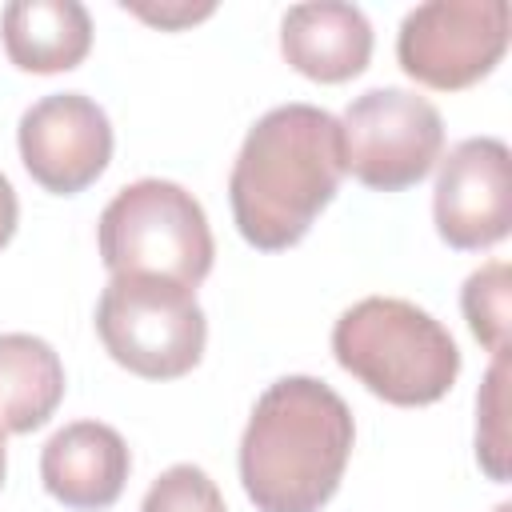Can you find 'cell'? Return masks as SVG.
Wrapping results in <instances>:
<instances>
[{"instance_id":"52a82bcc","label":"cell","mask_w":512,"mask_h":512,"mask_svg":"<svg viewBox=\"0 0 512 512\" xmlns=\"http://www.w3.org/2000/svg\"><path fill=\"white\" fill-rule=\"evenodd\" d=\"M508 48V0H428L396 32L400 68L440 92L484 80Z\"/></svg>"},{"instance_id":"7a4b0ae2","label":"cell","mask_w":512,"mask_h":512,"mask_svg":"<svg viewBox=\"0 0 512 512\" xmlns=\"http://www.w3.org/2000/svg\"><path fill=\"white\" fill-rule=\"evenodd\" d=\"M352 408L316 376L268 384L240 436V484L256 512H320L348 468Z\"/></svg>"},{"instance_id":"3957f363","label":"cell","mask_w":512,"mask_h":512,"mask_svg":"<svg viewBox=\"0 0 512 512\" xmlns=\"http://www.w3.org/2000/svg\"><path fill=\"white\" fill-rule=\"evenodd\" d=\"M332 352L372 396L400 408L436 404L460 376L452 332L400 296H368L352 304L332 328Z\"/></svg>"},{"instance_id":"6da1fadb","label":"cell","mask_w":512,"mask_h":512,"mask_svg":"<svg viewBox=\"0 0 512 512\" xmlns=\"http://www.w3.org/2000/svg\"><path fill=\"white\" fill-rule=\"evenodd\" d=\"M344 180L340 120L316 104H280L264 112L232 164L228 200L240 236L260 252H284L304 240Z\"/></svg>"},{"instance_id":"9c48e42d","label":"cell","mask_w":512,"mask_h":512,"mask_svg":"<svg viewBox=\"0 0 512 512\" xmlns=\"http://www.w3.org/2000/svg\"><path fill=\"white\" fill-rule=\"evenodd\" d=\"M28 176L56 196H76L112 160V124L84 92H52L36 100L16 128Z\"/></svg>"},{"instance_id":"7c38bea8","label":"cell","mask_w":512,"mask_h":512,"mask_svg":"<svg viewBox=\"0 0 512 512\" xmlns=\"http://www.w3.org/2000/svg\"><path fill=\"white\" fill-rule=\"evenodd\" d=\"M4 52L24 72H68L92 48V16L76 0H12L0 12Z\"/></svg>"},{"instance_id":"5b68a950","label":"cell","mask_w":512,"mask_h":512,"mask_svg":"<svg viewBox=\"0 0 512 512\" xmlns=\"http://www.w3.org/2000/svg\"><path fill=\"white\" fill-rule=\"evenodd\" d=\"M96 332L120 368L144 380H176L200 364L208 320L196 292L176 280L112 276L96 304Z\"/></svg>"},{"instance_id":"8992f818","label":"cell","mask_w":512,"mask_h":512,"mask_svg":"<svg viewBox=\"0 0 512 512\" xmlns=\"http://www.w3.org/2000/svg\"><path fill=\"white\" fill-rule=\"evenodd\" d=\"M344 172L364 188L400 192L420 184L444 148V120L432 100L408 88H368L340 120Z\"/></svg>"},{"instance_id":"277c9868","label":"cell","mask_w":512,"mask_h":512,"mask_svg":"<svg viewBox=\"0 0 512 512\" xmlns=\"http://www.w3.org/2000/svg\"><path fill=\"white\" fill-rule=\"evenodd\" d=\"M100 260L112 276H164L196 292L212 272V228L200 200L172 180L124 184L96 224Z\"/></svg>"},{"instance_id":"d6986e66","label":"cell","mask_w":512,"mask_h":512,"mask_svg":"<svg viewBox=\"0 0 512 512\" xmlns=\"http://www.w3.org/2000/svg\"><path fill=\"white\" fill-rule=\"evenodd\" d=\"M0 484H4V432H0Z\"/></svg>"},{"instance_id":"ba28073f","label":"cell","mask_w":512,"mask_h":512,"mask_svg":"<svg viewBox=\"0 0 512 512\" xmlns=\"http://www.w3.org/2000/svg\"><path fill=\"white\" fill-rule=\"evenodd\" d=\"M432 220L448 248L480 252L512 228V156L496 136L460 140L436 172Z\"/></svg>"},{"instance_id":"30bf717a","label":"cell","mask_w":512,"mask_h":512,"mask_svg":"<svg viewBox=\"0 0 512 512\" xmlns=\"http://www.w3.org/2000/svg\"><path fill=\"white\" fill-rule=\"evenodd\" d=\"M132 472L124 436L100 420L64 424L40 452V480L72 512H104L120 500Z\"/></svg>"},{"instance_id":"e0dca14e","label":"cell","mask_w":512,"mask_h":512,"mask_svg":"<svg viewBox=\"0 0 512 512\" xmlns=\"http://www.w3.org/2000/svg\"><path fill=\"white\" fill-rule=\"evenodd\" d=\"M128 12H136L140 20L148 24H160V28H184V24H196L204 16H212V4H160V8H148V4H124Z\"/></svg>"},{"instance_id":"9a60e30c","label":"cell","mask_w":512,"mask_h":512,"mask_svg":"<svg viewBox=\"0 0 512 512\" xmlns=\"http://www.w3.org/2000/svg\"><path fill=\"white\" fill-rule=\"evenodd\" d=\"M140 512H228V504L204 468L172 464L152 480Z\"/></svg>"},{"instance_id":"8fae6325","label":"cell","mask_w":512,"mask_h":512,"mask_svg":"<svg viewBox=\"0 0 512 512\" xmlns=\"http://www.w3.org/2000/svg\"><path fill=\"white\" fill-rule=\"evenodd\" d=\"M280 52L300 76L344 84L372 60V24L356 4H296L280 20Z\"/></svg>"},{"instance_id":"4fadbf2b","label":"cell","mask_w":512,"mask_h":512,"mask_svg":"<svg viewBox=\"0 0 512 512\" xmlns=\"http://www.w3.org/2000/svg\"><path fill=\"white\" fill-rule=\"evenodd\" d=\"M64 400V364L32 332H0V432H36Z\"/></svg>"},{"instance_id":"2e32d148","label":"cell","mask_w":512,"mask_h":512,"mask_svg":"<svg viewBox=\"0 0 512 512\" xmlns=\"http://www.w3.org/2000/svg\"><path fill=\"white\" fill-rule=\"evenodd\" d=\"M476 460L492 480H508V440H504V356H492L484 388L476 396Z\"/></svg>"},{"instance_id":"ac0fdd59","label":"cell","mask_w":512,"mask_h":512,"mask_svg":"<svg viewBox=\"0 0 512 512\" xmlns=\"http://www.w3.org/2000/svg\"><path fill=\"white\" fill-rule=\"evenodd\" d=\"M16 220H20V204H16V192H12L8 176L0 172V248L16 236Z\"/></svg>"},{"instance_id":"5bb4252c","label":"cell","mask_w":512,"mask_h":512,"mask_svg":"<svg viewBox=\"0 0 512 512\" xmlns=\"http://www.w3.org/2000/svg\"><path fill=\"white\" fill-rule=\"evenodd\" d=\"M508 292H512V284H508V264L504 260H492V264L476 268L464 280V292H460L464 320H468L472 336L492 356L508 352Z\"/></svg>"}]
</instances>
